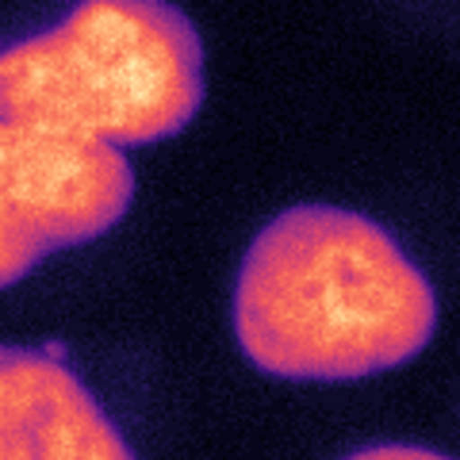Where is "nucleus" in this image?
<instances>
[{
	"label": "nucleus",
	"mask_w": 460,
	"mask_h": 460,
	"mask_svg": "<svg viewBox=\"0 0 460 460\" xmlns=\"http://www.w3.org/2000/svg\"><path fill=\"white\" fill-rule=\"evenodd\" d=\"M230 326L246 361L292 384H349L414 361L438 334V292L384 223L296 204L257 230Z\"/></svg>",
	"instance_id": "f257e3e1"
},
{
	"label": "nucleus",
	"mask_w": 460,
	"mask_h": 460,
	"mask_svg": "<svg viewBox=\"0 0 460 460\" xmlns=\"http://www.w3.org/2000/svg\"><path fill=\"white\" fill-rule=\"evenodd\" d=\"M204 39L172 0H77L0 47V115L108 146H154L204 108Z\"/></svg>",
	"instance_id": "f03ea898"
},
{
	"label": "nucleus",
	"mask_w": 460,
	"mask_h": 460,
	"mask_svg": "<svg viewBox=\"0 0 460 460\" xmlns=\"http://www.w3.org/2000/svg\"><path fill=\"white\" fill-rule=\"evenodd\" d=\"M135 199L119 146L0 115V292L50 253L104 238Z\"/></svg>",
	"instance_id": "7ed1b4c3"
},
{
	"label": "nucleus",
	"mask_w": 460,
	"mask_h": 460,
	"mask_svg": "<svg viewBox=\"0 0 460 460\" xmlns=\"http://www.w3.org/2000/svg\"><path fill=\"white\" fill-rule=\"evenodd\" d=\"M131 456V441L69 365L66 345H0V460Z\"/></svg>",
	"instance_id": "20e7f679"
},
{
	"label": "nucleus",
	"mask_w": 460,
	"mask_h": 460,
	"mask_svg": "<svg viewBox=\"0 0 460 460\" xmlns=\"http://www.w3.org/2000/svg\"><path fill=\"white\" fill-rule=\"evenodd\" d=\"M357 456H441V453L422 449V445H372V449H357Z\"/></svg>",
	"instance_id": "39448f33"
}]
</instances>
